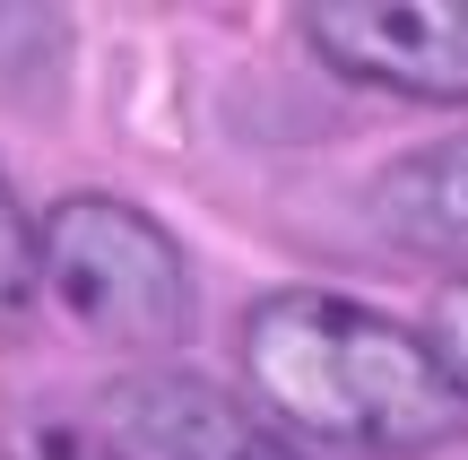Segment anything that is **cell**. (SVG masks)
<instances>
[{"instance_id": "1", "label": "cell", "mask_w": 468, "mask_h": 460, "mask_svg": "<svg viewBox=\"0 0 468 460\" xmlns=\"http://www.w3.org/2000/svg\"><path fill=\"white\" fill-rule=\"evenodd\" d=\"M243 382L278 434L417 460L468 434V391L442 374L434 339L330 287H278L243 313Z\"/></svg>"}, {"instance_id": "2", "label": "cell", "mask_w": 468, "mask_h": 460, "mask_svg": "<svg viewBox=\"0 0 468 460\" xmlns=\"http://www.w3.org/2000/svg\"><path fill=\"white\" fill-rule=\"evenodd\" d=\"M44 295L79 339L156 365L191 330V261L148 209L113 191H69L44 209Z\"/></svg>"}, {"instance_id": "3", "label": "cell", "mask_w": 468, "mask_h": 460, "mask_svg": "<svg viewBox=\"0 0 468 460\" xmlns=\"http://www.w3.org/2000/svg\"><path fill=\"white\" fill-rule=\"evenodd\" d=\"M295 27L356 87L468 104V0H303Z\"/></svg>"}, {"instance_id": "4", "label": "cell", "mask_w": 468, "mask_h": 460, "mask_svg": "<svg viewBox=\"0 0 468 460\" xmlns=\"http://www.w3.org/2000/svg\"><path fill=\"white\" fill-rule=\"evenodd\" d=\"M87 417L122 460H303L243 391L191 365H131L87 400Z\"/></svg>"}, {"instance_id": "5", "label": "cell", "mask_w": 468, "mask_h": 460, "mask_svg": "<svg viewBox=\"0 0 468 460\" xmlns=\"http://www.w3.org/2000/svg\"><path fill=\"white\" fill-rule=\"evenodd\" d=\"M365 226L408 261H468V131L390 156L365 183Z\"/></svg>"}, {"instance_id": "6", "label": "cell", "mask_w": 468, "mask_h": 460, "mask_svg": "<svg viewBox=\"0 0 468 460\" xmlns=\"http://www.w3.org/2000/svg\"><path fill=\"white\" fill-rule=\"evenodd\" d=\"M0 460H122L104 444V426L87 409H61V400H35L0 426Z\"/></svg>"}, {"instance_id": "7", "label": "cell", "mask_w": 468, "mask_h": 460, "mask_svg": "<svg viewBox=\"0 0 468 460\" xmlns=\"http://www.w3.org/2000/svg\"><path fill=\"white\" fill-rule=\"evenodd\" d=\"M35 295H44V226L17 209L9 174H0V322H27Z\"/></svg>"}, {"instance_id": "8", "label": "cell", "mask_w": 468, "mask_h": 460, "mask_svg": "<svg viewBox=\"0 0 468 460\" xmlns=\"http://www.w3.org/2000/svg\"><path fill=\"white\" fill-rule=\"evenodd\" d=\"M425 339H434V357H442V374L468 391V278H452V287L434 295V322H425Z\"/></svg>"}]
</instances>
